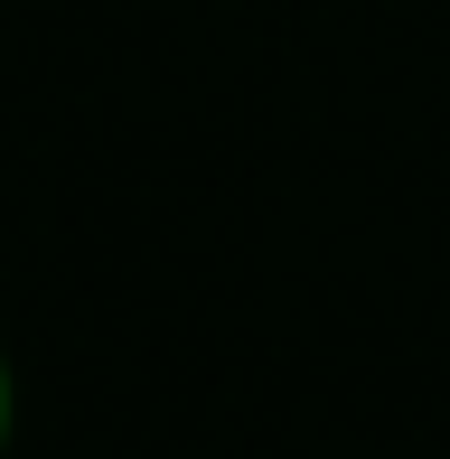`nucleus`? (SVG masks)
Here are the masks:
<instances>
[{
    "label": "nucleus",
    "mask_w": 450,
    "mask_h": 459,
    "mask_svg": "<svg viewBox=\"0 0 450 459\" xmlns=\"http://www.w3.org/2000/svg\"><path fill=\"white\" fill-rule=\"evenodd\" d=\"M0 450H10V357H0Z\"/></svg>",
    "instance_id": "nucleus-1"
}]
</instances>
